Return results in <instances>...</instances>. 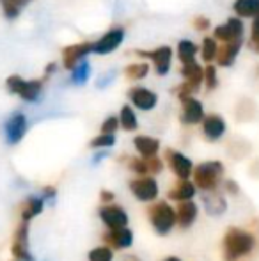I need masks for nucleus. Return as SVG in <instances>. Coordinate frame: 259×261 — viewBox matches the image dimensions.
<instances>
[{
  "instance_id": "39",
  "label": "nucleus",
  "mask_w": 259,
  "mask_h": 261,
  "mask_svg": "<svg viewBox=\"0 0 259 261\" xmlns=\"http://www.w3.org/2000/svg\"><path fill=\"white\" fill-rule=\"evenodd\" d=\"M41 197H43V201H45V203L53 204V201H55V197H57V190L53 189V187H50V185L43 187V189H41Z\"/></svg>"
},
{
  "instance_id": "35",
  "label": "nucleus",
  "mask_w": 259,
  "mask_h": 261,
  "mask_svg": "<svg viewBox=\"0 0 259 261\" xmlns=\"http://www.w3.org/2000/svg\"><path fill=\"white\" fill-rule=\"evenodd\" d=\"M119 128V117L110 116L101 123V134H107V135H114Z\"/></svg>"
},
{
  "instance_id": "6",
  "label": "nucleus",
  "mask_w": 259,
  "mask_h": 261,
  "mask_svg": "<svg viewBox=\"0 0 259 261\" xmlns=\"http://www.w3.org/2000/svg\"><path fill=\"white\" fill-rule=\"evenodd\" d=\"M27 128H28V123H27L25 114H21V112L11 114L6 123H4V137H6V142L11 146L18 144V142L25 137V134H27Z\"/></svg>"
},
{
  "instance_id": "44",
  "label": "nucleus",
  "mask_w": 259,
  "mask_h": 261,
  "mask_svg": "<svg viewBox=\"0 0 259 261\" xmlns=\"http://www.w3.org/2000/svg\"><path fill=\"white\" fill-rule=\"evenodd\" d=\"M107 155H108V153H107V151H101V153H96V155H94V160H93V162H94V164H98V162H100V160H103V158H105V156H107Z\"/></svg>"
},
{
  "instance_id": "27",
  "label": "nucleus",
  "mask_w": 259,
  "mask_h": 261,
  "mask_svg": "<svg viewBox=\"0 0 259 261\" xmlns=\"http://www.w3.org/2000/svg\"><path fill=\"white\" fill-rule=\"evenodd\" d=\"M119 126H123L126 132H135L138 128V119L130 105H125L121 109V114H119Z\"/></svg>"
},
{
  "instance_id": "38",
  "label": "nucleus",
  "mask_w": 259,
  "mask_h": 261,
  "mask_svg": "<svg viewBox=\"0 0 259 261\" xmlns=\"http://www.w3.org/2000/svg\"><path fill=\"white\" fill-rule=\"evenodd\" d=\"M114 79H116V71H114V69H110V71L103 73V75L98 79L96 87H100V89H105V87H108L112 82H114Z\"/></svg>"
},
{
  "instance_id": "31",
  "label": "nucleus",
  "mask_w": 259,
  "mask_h": 261,
  "mask_svg": "<svg viewBox=\"0 0 259 261\" xmlns=\"http://www.w3.org/2000/svg\"><path fill=\"white\" fill-rule=\"evenodd\" d=\"M217 54H218V46H217V41L215 38H204L203 39V59L206 62H211L217 59Z\"/></svg>"
},
{
  "instance_id": "15",
  "label": "nucleus",
  "mask_w": 259,
  "mask_h": 261,
  "mask_svg": "<svg viewBox=\"0 0 259 261\" xmlns=\"http://www.w3.org/2000/svg\"><path fill=\"white\" fill-rule=\"evenodd\" d=\"M93 48V43H75V45H69L63 50V64L66 69H73L80 61H83L87 54H91Z\"/></svg>"
},
{
  "instance_id": "2",
  "label": "nucleus",
  "mask_w": 259,
  "mask_h": 261,
  "mask_svg": "<svg viewBox=\"0 0 259 261\" xmlns=\"http://www.w3.org/2000/svg\"><path fill=\"white\" fill-rule=\"evenodd\" d=\"M194 183L200 192L217 190L224 178V164L218 160H208L194 167Z\"/></svg>"
},
{
  "instance_id": "45",
  "label": "nucleus",
  "mask_w": 259,
  "mask_h": 261,
  "mask_svg": "<svg viewBox=\"0 0 259 261\" xmlns=\"http://www.w3.org/2000/svg\"><path fill=\"white\" fill-rule=\"evenodd\" d=\"M123 261H140V259H138L137 256L130 254V256H125V258H123Z\"/></svg>"
},
{
  "instance_id": "13",
  "label": "nucleus",
  "mask_w": 259,
  "mask_h": 261,
  "mask_svg": "<svg viewBox=\"0 0 259 261\" xmlns=\"http://www.w3.org/2000/svg\"><path fill=\"white\" fill-rule=\"evenodd\" d=\"M200 199H203V206L206 210L208 215L211 217H220L227 210V201H225L224 194L220 190H210V192H200Z\"/></svg>"
},
{
  "instance_id": "10",
  "label": "nucleus",
  "mask_w": 259,
  "mask_h": 261,
  "mask_svg": "<svg viewBox=\"0 0 259 261\" xmlns=\"http://www.w3.org/2000/svg\"><path fill=\"white\" fill-rule=\"evenodd\" d=\"M165 160L169 164V167L172 169V172L180 179H190V176L194 174V164L188 156H185L183 153L174 151V149H167L165 151Z\"/></svg>"
},
{
  "instance_id": "28",
  "label": "nucleus",
  "mask_w": 259,
  "mask_h": 261,
  "mask_svg": "<svg viewBox=\"0 0 259 261\" xmlns=\"http://www.w3.org/2000/svg\"><path fill=\"white\" fill-rule=\"evenodd\" d=\"M89 76H91V64H89V61H85V59L80 61L78 64L71 69V82L76 84V86L85 84L87 80H89Z\"/></svg>"
},
{
  "instance_id": "16",
  "label": "nucleus",
  "mask_w": 259,
  "mask_h": 261,
  "mask_svg": "<svg viewBox=\"0 0 259 261\" xmlns=\"http://www.w3.org/2000/svg\"><path fill=\"white\" fill-rule=\"evenodd\" d=\"M181 105H183V110H181V121L185 124H197V123H203L204 119V109L203 103L195 98L188 96L180 100Z\"/></svg>"
},
{
  "instance_id": "4",
  "label": "nucleus",
  "mask_w": 259,
  "mask_h": 261,
  "mask_svg": "<svg viewBox=\"0 0 259 261\" xmlns=\"http://www.w3.org/2000/svg\"><path fill=\"white\" fill-rule=\"evenodd\" d=\"M7 91L18 94L25 101H38L43 89V80H23L18 75H11L6 80Z\"/></svg>"
},
{
  "instance_id": "17",
  "label": "nucleus",
  "mask_w": 259,
  "mask_h": 261,
  "mask_svg": "<svg viewBox=\"0 0 259 261\" xmlns=\"http://www.w3.org/2000/svg\"><path fill=\"white\" fill-rule=\"evenodd\" d=\"M131 103L140 110H153L158 103V96L153 91L146 89V87H133L128 93Z\"/></svg>"
},
{
  "instance_id": "9",
  "label": "nucleus",
  "mask_w": 259,
  "mask_h": 261,
  "mask_svg": "<svg viewBox=\"0 0 259 261\" xmlns=\"http://www.w3.org/2000/svg\"><path fill=\"white\" fill-rule=\"evenodd\" d=\"M125 39V29L123 27H114L110 29L108 32H105L100 39L93 43V48L91 52L93 54H98V55H107L110 52H114L116 48H119Z\"/></svg>"
},
{
  "instance_id": "37",
  "label": "nucleus",
  "mask_w": 259,
  "mask_h": 261,
  "mask_svg": "<svg viewBox=\"0 0 259 261\" xmlns=\"http://www.w3.org/2000/svg\"><path fill=\"white\" fill-rule=\"evenodd\" d=\"M148 162V167H149V174L155 176V174H160L163 171V162L160 160L158 156H153V158H146Z\"/></svg>"
},
{
  "instance_id": "36",
  "label": "nucleus",
  "mask_w": 259,
  "mask_h": 261,
  "mask_svg": "<svg viewBox=\"0 0 259 261\" xmlns=\"http://www.w3.org/2000/svg\"><path fill=\"white\" fill-rule=\"evenodd\" d=\"M217 69H215V66H206L204 68V82H206V87L208 89H215L217 87Z\"/></svg>"
},
{
  "instance_id": "11",
  "label": "nucleus",
  "mask_w": 259,
  "mask_h": 261,
  "mask_svg": "<svg viewBox=\"0 0 259 261\" xmlns=\"http://www.w3.org/2000/svg\"><path fill=\"white\" fill-rule=\"evenodd\" d=\"M137 55L151 59L153 64H155V71L158 73L160 76H163V75H167V73H169L170 61H172V48H169V46H158V48L151 50V52L138 50Z\"/></svg>"
},
{
  "instance_id": "24",
  "label": "nucleus",
  "mask_w": 259,
  "mask_h": 261,
  "mask_svg": "<svg viewBox=\"0 0 259 261\" xmlns=\"http://www.w3.org/2000/svg\"><path fill=\"white\" fill-rule=\"evenodd\" d=\"M181 75L185 76L187 84L190 87H194V91H197L200 87V84L204 82V69L200 68L197 62H192V64H187L181 68Z\"/></svg>"
},
{
  "instance_id": "33",
  "label": "nucleus",
  "mask_w": 259,
  "mask_h": 261,
  "mask_svg": "<svg viewBox=\"0 0 259 261\" xmlns=\"http://www.w3.org/2000/svg\"><path fill=\"white\" fill-rule=\"evenodd\" d=\"M116 144V135L100 134L91 141V148L93 149H108Z\"/></svg>"
},
{
  "instance_id": "19",
  "label": "nucleus",
  "mask_w": 259,
  "mask_h": 261,
  "mask_svg": "<svg viewBox=\"0 0 259 261\" xmlns=\"http://www.w3.org/2000/svg\"><path fill=\"white\" fill-rule=\"evenodd\" d=\"M197 194V187L190 179H180L172 189L169 190V199L176 201V203H185V201H192Z\"/></svg>"
},
{
  "instance_id": "42",
  "label": "nucleus",
  "mask_w": 259,
  "mask_h": 261,
  "mask_svg": "<svg viewBox=\"0 0 259 261\" xmlns=\"http://www.w3.org/2000/svg\"><path fill=\"white\" fill-rule=\"evenodd\" d=\"M100 199H101V203H103V206H105V204H114L116 194L105 189V190H101V192H100Z\"/></svg>"
},
{
  "instance_id": "29",
  "label": "nucleus",
  "mask_w": 259,
  "mask_h": 261,
  "mask_svg": "<svg viewBox=\"0 0 259 261\" xmlns=\"http://www.w3.org/2000/svg\"><path fill=\"white\" fill-rule=\"evenodd\" d=\"M31 0H0V6H2L4 16L7 20H14L20 14V9L25 7Z\"/></svg>"
},
{
  "instance_id": "12",
  "label": "nucleus",
  "mask_w": 259,
  "mask_h": 261,
  "mask_svg": "<svg viewBox=\"0 0 259 261\" xmlns=\"http://www.w3.org/2000/svg\"><path fill=\"white\" fill-rule=\"evenodd\" d=\"M215 39H220L222 43H231V41H238L243 36V23L238 18H229L224 25H218L215 27L213 32Z\"/></svg>"
},
{
  "instance_id": "34",
  "label": "nucleus",
  "mask_w": 259,
  "mask_h": 261,
  "mask_svg": "<svg viewBox=\"0 0 259 261\" xmlns=\"http://www.w3.org/2000/svg\"><path fill=\"white\" fill-rule=\"evenodd\" d=\"M148 71H149V66L146 64V62H140V64H130L128 68L125 69V73H126V76L131 80H140V79H144L146 75H148Z\"/></svg>"
},
{
  "instance_id": "41",
  "label": "nucleus",
  "mask_w": 259,
  "mask_h": 261,
  "mask_svg": "<svg viewBox=\"0 0 259 261\" xmlns=\"http://www.w3.org/2000/svg\"><path fill=\"white\" fill-rule=\"evenodd\" d=\"M252 45L259 52V16L254 18V23H252Z\"/></svg>"
},
{
  "instance_id": "18",
  "label": "nucleus",
  "mask_w": 259,
  "mask_h": 261,
  "mask_svg": "<svg viewBox=\"0 0 259 261\" xmlns=\"http://www.w3.org/2000/svg\"><path fill=\"white\" fill-rule=\"evenodd\" d=\"M203 134L208 141L215 142L225 134V121L218 114H210L203 119Z\"/></svg>"
},
{
  "instance_id": "7",
  "label": "nucleus",
  "mask_w": 259,
  "mask_h": 261,
  "mask_svg": "<svg viewBox=\"0 0 259 261\" xmlns=\"http://www.w3.org/2000/svg\"><path fill=\"white\" fill-rule=\"evenodd\" d=\"M98 215H100L101 222L107 226L108 231L128 227V213L119 204H105V206L98 210Z\"/></svg>"
},
{
  "instance_id": "5",
  "label": "nucleus",
  "mask_w": 259,
  "mask_h": 261,
  "mask_svg": "<svg viewBox=\"0 0 259 261\" xmlns=\"http://www.w3.org/2000/svg\"><path fill=\"white\" fill-rule=\"evenodd\" d=\"M130 190L138 201L142 203H153L156 201L160 194L158 181L153 176H144V178H135L130 181Z\"/></svg>"
},
{
  "instance_id": "40",
  "label": "nucleus",
  "mask_w": 259,
  "mask_h": 261,
  "mask_svg": "<svg viewBox=\"0 0 259 261\" xmlns=\"http://www.w3.org/2000/svg\"><path fill=\"white\" fill-rule=\"evenodd\" d=\"M225 187V192L229 194V196H238L240 194V185L235 181V179H227V181L224 183Z\"/></svg>"
},
{
  "instance_id": "1",
  "label": "nucleus",
  "mask_w": 259,
  "mask_h": 261,
  "mask_svg": "<svg viewBox=\"0 0 259 261\" xmlns=\"http://www.w3.org/2000/svg\"><path fill=\"white\" fill-rule=\"evenodd\" d=\"M256 249V237L242 227H229L222 240V256L224 261H240L252 254Z\"/></svg>"
},
{
  "instance_id": "20",
  "label": "nucleus",
  "mask_w": 259,
  "mask_h": 261,
  "mask_svg": "<svg viewBox=\"0 0 259 261\" xmlns=\"http://www.w3.org/2000/svg\"><path fill=\"white\" fill-rule=\"evenodd\" d=\"M197 215H199V208H197L194 201H185V203L178 204L176 217H178V226L181 229H188L197 220Z\"/></svg>"
},
{
  "instance_id": "25",
  "label": "nucleus",
  "mask_w": 259,
  "mask_h": 261,
  "mask_svg": "<svg viewBox=\"0 0 259 261\" xmlns=\"http://www.w3.org/2000/svg\"><path fill=\"white\" fill-rule=\"evenodd\" d=\"M233 9L238 16L256 18L259 16V0H235Z\"/></svg>"
},
{
  "instance_id": "23",
  "label": "nucleus",
  "mask_w": 259,
  "mask_h": 261,
  "mask_svg": "<svg viewBox=\"0 0 259 261\" xmlns=\"http://www.w3.org/2000/svg\"><path fill=\"white\" fill-rule=\"evenodd\" d=\"M240 48H242V39L231 41V43H224V46L218 48V54H217V59H215V61H217L220 66H231L233 62H235Z\"/></svg>"
},
{
  "instance_id": "32",
  "label": "nucleus",
  "mask_w": 259,
  "mask_h": 261,
  "mask_svg": "<svg viewBox=\"0 0 259 261\" xmlns=\"http://www.w3.org/2000/svg\"><path fill=\"white\" fill-rule=\"evenodd\" d=\"M114 259V251L107 245H100V247H94L89 252V261H112Z\"/></svg>"
},
{
  "instance_id": "46",
  "label": "nucleus",
  "mask_w": 259,
  "mask_h": 261,
  "mask_svg": "<svg viewBox=\"0 0 259 261\" xmlns=\"http://www.w3.org/2000/svg\"><path fill=\"white\" fill-rule=\"evenodd\" d=\"M163 261H181L180 258H176V256H169V258H165Z\"/></svg>"
},
{
  "instance_id": "43",
  "label": "nucleus",
  "mask_w": 259,
  "mask_h": 261,
  "mask_svg": "<svg viewBox=\"0 0 259 261\" xmlns=\"http://www.w3.org/2000/svg\"><path fill=\"white\" fill-rule=\"evenodd\" d=\"M194 27H195V31H206V29L210 27V20H208L206 16H197L194 20Z\"/></svg>"
},
{
  "instance_id": "8",
  "label": "nucleus",
  "mask_w": 259,
  "mask_h": 261,
  "mask_svg": "<svg viewBox=\"0 0 259 261\" xmlns=\"http://www.w3.org/2000/svg\"><path fill=\"white\" fill-rule=\"evenodd\" d=\"M11 254L14 261H34V256L28 251V222H23L16 227L11 245Z\"/></svg>"
},
{
  "instance_id": "3",
  "label": "nucleus",
  "mask_w": 259,
  "mask_h": 261,
  "mask_svg": "<svg viewBox=\"0 0 259 261\" xmlns=\"http://www.w3.org/2000/svg\"><path fill=\"white\" fill-rule=\"evenodd\" d=\"M148 217L151 222L153 229L158 234L165 237L172 231L174 226H178V217H176V208L170 206L167 201H158L153 203L148 208Z\"/></svg>"
},
{
  "instance_id": "22",
  "label": "nucleus",
  "mask_w": 259,
  "mask_h": 261,
  "mask_svg": "<svg viewBox=\"0 0 259 261\" xmlns=\"http://www.w3.org/2000/svg\"><path fill=\"white\" fill-rule=\"evenodd\" d=\"M45 201H43L41 196H31L21 203V220L23 222H28L34 217H38L39 213H43L45 210Z\"/></svg>"
},
{
  "instance_id": "26",
  "label": "nucleus",
  "mask_w": 259,
  "mask_h": 261,
  "mask_svg": "<svg viewBox=\"0 0 259 261\" xmlns=\"http://www.w3.org/2000/svg\"><path fill=\"white\" fill-rule=\"evenodd\" d=\"M195 55H197L195 43L188 41V39H183V41H180V45H178V59L183 62V66L195 62Z\"/></svg>"
},
{
  "instance_id": "30",
  "label": "nucleus",
  "mask_w": 259,
  "mask_h": 261,
  "mask_svg": "<svg viewBox=\"0 0 259 261\" xmlns=\"http://www.w3.org/2000/svg\"><path fill=\"white\" fill-rule=\"evenodd\" d=\"M128 167H130V171H133L135 174H138V178L151 176V174H149V167H148V162H146V158L131 156L130 160H128Z\"/></svg>"
},
{
  "instance_id": "21",
  "label": "nucleus",
  "mask_w": 259,
  "mask_h": 261,
  "mask_svg": "<svg viewBox=\"0 0 259 261\" xmlns=\"http://www.w3.org/2000/svg\"><path fill=\"white\" fill-rule=\"evenodd\" d=\"M133 146L140 158H153L158 155L160 141L155 137H149V135H137L133 139Z\"/></svg>"
},
{
  "instance_id": "14",
  "label": "nucleus",
  "mask_w": 259,
  "mask_h": 261,
  "mask_svg": "<svg viewBox=\"0 0 259 261\" xmlns=\"http://www.w3.org/2000/svg\"><path fill=\"white\" fill-rule=\"evenodd\" d=\"M103 242L107 247H110L112 251H123V249H128L133 244V231L130 227H123V229L116 231H107L103 234Z\"/></svg>"
}]
</instances>
